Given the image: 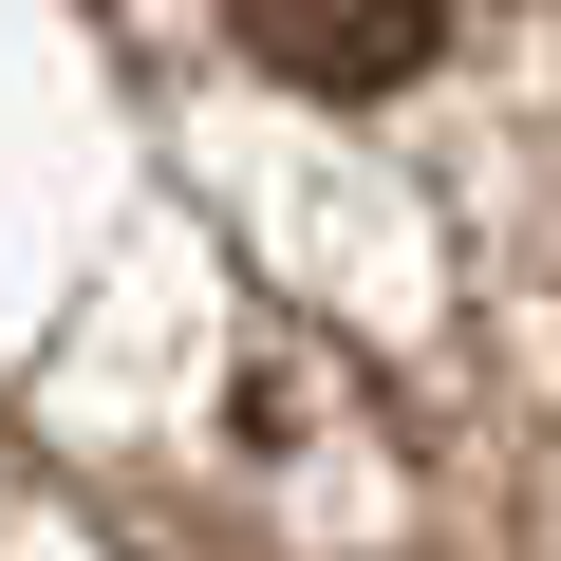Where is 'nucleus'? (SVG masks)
Segmentation results:
<instances>
[{
  "label": "nucleus",
  "instance_id": "1",
  "mask_svg": "<svg viewBox=\"0 0 561 561\" xmlns=\"http://www.w3.org/2000/svg\"><path fill=\"white\" fill-rule=\"evenodd\" d=\"M449 20L468 0H225V38L300 94H393L412 57H449Z\"/></svg>",
  "mask_w": 561,
  "mask_h": 561
}]
</instances>
